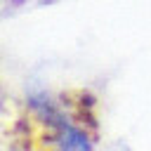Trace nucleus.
<instances>
[{"label": "nucleus", "mask_w": 151, "mask_h": 151, "mask_svg": "<svg viewBox=\"0 0 151 151\" xmlns=\"http://www.w3.org/2000/svg\"><path fill=\"white\" fill-rule=\"evenodd\" d=\"M31 109L50 134L54 151H92V142L87 132L47 94H35L31 99Z\"/></svg>", "instance_id": "nucleus-1"}]
</instances>
